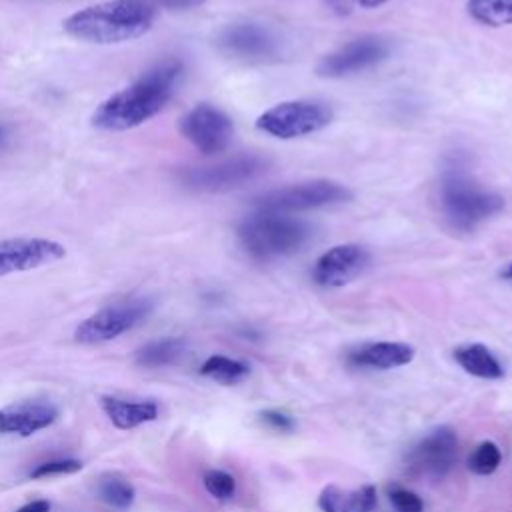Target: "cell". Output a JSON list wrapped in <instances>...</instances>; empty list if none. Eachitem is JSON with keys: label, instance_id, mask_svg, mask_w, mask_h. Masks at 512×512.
Wrapping results in <instances>:
<instances>
[{"label": "cell", "instance_id": "f1b7e54d", "mask_svg": "<svg viewBox=\"0 0 512 512\" xmlns=\"http://www.w3.org/2000/svg\"><path fill=\"white\" fill-rule=\"evenodd\" d=\"M154 8H166V10H190L202 6L206 0H146Z\"/></svg>", "mask_w": 512, "mask_h": 512}, {"label": "cell", "instance_id": "2e32d148", "mask_svg": "<svg viewBox=\"0 0 512 512\" xmlns=\"http://www.w3.org/2000/svg\"><path fill=\"white\" fill-rule=\"evenodd\" d=\"M416 350L406 342H368L348 354V362L358 368L390 370L406 366L414 360Z\"/></svg>", "mask_w": 512, "mask_h": 512}, {"label": "cell", "instance_id": "5b68a950", "mask_svg": "<svg viewBox=\"0 0 512 512\" xmlns=\"http://www.w3.org/2000/svg\"><path fill=\"white\" fill-rule=\"evenodd\" d=\"M352 200V192L328 178H314L306 182H296L280 188H272L254 198L256 210H270L282 214H294L316 208H330L338 204H346Z\"/></svg>", "mask_w": 512, "mask_h": 512}, {"label": "cell", "instance_id": "d4e9b609", "mask_svg": "<svg viewBox=\"0 0 512 512\" xmlns=\"http://www.w3.org/2000/svg\"><path fill=\"white\" fill-rule=\"evenodd\" d=\"M204 488L218 500H230L236 492V480L224 470H208L202 478Z\"/></svg>", "mask_w": 512, "mask_h": 512}, {"label": "cell", "instance_id": "5bb4252c", "mask_svg": "<svg viewBox=\"0 0 512 512\" xmlns=\"http://www.w3.org/2000/svg\"><path fill=\"white\" fill-rule=\"evenodd\" d=\"M64 256V244L50 238H8L0 242V276L42 268Z\"/></svg>", "mask_w": 512, "mask_h": 512}, {"label": "cell", "instance_id": "7a4b0ae2", "mask_svg": "<svg viewBox=\"0 0 512 512\" xmlns=\"http://www.w3.org/2000/svg\"><path fill=\"white\" fill-rule=\"evenodd\" d=\"M440 208L446 222L458 232H472L504 208V198L484 188L468 170V158L454 150L444 158L440 174Z\"/></svg>", "mask_w": 512, "mask_h": 512}, {"label": "cell", "instance_id": "277c9868", "mask_svg": "<svg viewBox=\"0 0 512 512\" xmlns=\"http://www.w3.org/2000/svg\"><path fill=\"white\" fill-rule=\"evenodd\" d=\"M236 234L250 258L268 262L300 252L310 242L312 228L292 214L254 208L240 220Z\"/></svg>", "mask_w": 512, "mask_h": 512}, {"label": "cell", "instance_id": "7c38bea8", "mask_svg": "<svg viewBox=\"0 0 512 512\" xmlns=\"http://www.w3.org/2000/svg\"><path fill=\"white\" fill-rule=\"evenodd\" d=\"M180 132L198 152L214 156L230 146L234 124L224 110L212 104H198L182 116Z\"/></svg>", "mask_w": 512, "mask_h": 512}, {"label": "cell", "instance_id": "ba28073f", "mask_svg": "<svg viewBox=\"0 0 512 512\" xmlns=\"http://www.w3.org/2000/svg\"><path fill=\"white\" fill-rule=\"evenodd\" d=\"M266 168L268 160L258 154H236L216 164L186 168L180 172V182L194 192H228L256 180Z\"/></svg>", "mask_w": 512, "mask_h": 512}, {"label": "cell", "instance_id": "9c48e42d", "mask_svg": "<svg viewBox=\"0 0 512 512\" xmlns=\"http://www.w3.org/2000/svg\"><path fill=\"white\" fill-rule=\"evenodd\" d=\"M390 52L392 44L388 38L378 34H366L322 56L316 64V74L330 80L348 78L382 64L390 58Z\"/></svg>", "mask_w": 512, "mask_h": 512}, {"label": "cell", "instance_id": "836d02e7", "mask_svg": "<svg viewBox=\"0 0 512 512\" xmlns=\"http://www.w3.org/2000/svg\"><path fill=\"white\" fill-rule=\"evenodd\" d=\"M4 136H6V132H4V128H2V126H0V144H2V142H4Z\"/></svg>", "mask_w": 512, "mask_h": 512}, {"label": "cell", "instance_id": "3957f363", "mask_svg": "<svg viewBox=\"0 0 512 512\" xmlns=\"http://www.w3.org/2000/svg\"><path fill=\"white\" fill-rule=\"evenodd\" d=\"M154 18L156 8L146 0H106L70 14L62 28L88 44H122L144 36Z\"/></svg>", "mask_w": 512, "mask_h": 512}, {"label": "cell", "instance_id": "603a6c76", "mask_svg": "<svg viewBox=\"0 0 512 512\" xmlns=\"http://www.w3.org/2000/svg\"><path fill=\"white\" fill-rule=\"evenodd\" d=\"M100 500L118 510H128L134 504L136 492L132 484L120 476H104L96 488Z\"/></svg>", "mask_w": 512, "mask_h": 512}, {"label": "cell", "instance_id": "52a82bcc", "mask_svg": "<svg viewBox=\"0 0 512 512\" xmlns=\"http://www.w3.org/2000/svg\"><path fill=\"white\" fill-rule=\"evenodd\" d=\"M216 48L240 62L266 64L276 62L284 52V40L280 34L260 22H234L226 24L216 34Z\"/></svg>", "mask_w": 512, "mask_h": 512}, {"label": "cell", "instance_id": "ffe728a7", "mask_svg": "<svg viewBox=\"0 0 512 512\" xmlns=\"http://www.w3.org/2000/svg\"><path fill=\"white\" fill-rule=\"evenodd\" d=\"M186 350V342L182 338H160L144 344L136 352V364L144 368H160L174 364Z\"/></svg>", "mask_w": 512, "mask_h": 512}, {"label": "cell", "instance_id": "7402d4cb", "mask_svg": "<svg viewBox=\"0 0 512 512\" xmlns=\"http://www.w3.org/2000/svg\"><path fill=\"white\" fill-rule=\"evenodd\" d=\"M200 374L212 378L218 384L230 386V384L242 382L250 374V368L246 362H240L222 354H214L204 360V364L200 366Z\"/></svg>", "mask_w": 512, "mask_h": 512}, {"label": "cell", "instance_id": "484cf974", "mask_svg": "<svg viewBox=\"0 0 512 512\" xmlns=\"http://www.w3.org/2000/svg\"><path fill=\"white\" fill-rule=\"evenodd\" d=\"M82 462L76 458H58V460H48L38 464L34 470H30V478L40 480V478H48V476H60V474H74L78 470H82Z\"/></svg>", "mask_w": 512, "mask_h": 512}, {"label": "cell", "instance_id": "30bf717a", "mask_svg": "<svg viewBox=\"0 0 512 512\" xmlns=\"http://www.w3.org/2000/svg\"><path fill=\"white\" fill-rule=\"evenodd\" d=\"M152 308L154 304L150 298H130L114 302L82 320L74 330V338L80 344H100L114 340L120 334L132 330L144 318H148Z\"/></svg>", "mask_w": 512, "mask_h": 512}, {"label": "cell", "instance_id": "9a60e30c", "mask_svg": "<svg viewBox=\"0 0 512 512\" xmlns=\"http://www.w3.org/2000/svg\"><path fill=\"white\" fill-rule=\"evenodd\" d=\"M58 418V408L50 402H18L0 408V434L32 436L38 430L52 426Z\"/></svg>", "mask_w": 512, "mask_h": 512}, {"label": "cell", "instance_id": "83f0119b", "mask_svg": "<svg viewBox=\"0 0 512 512\" xmlns=\"http://www.w3.org/2000/svg\"><path fill=\"white\" fill-rule=\"evenodd\" d=\"M260 422L276 432H290L294 430V420L286 412L280 410H264L260 412Z\"/></svg>", "mask_w": 512, "mask_h": 512}, {"label": "cell", "instance_id": "cb8c5ba5", "mask_svg": "<svg viewBox=\"0 0 512 512\" xmlns=\"http://www.w3.org/2000/svg\"><path fill=\"white\" fill-rule=\"evenodd\" d=\"M500 460H502V452L498 444H494L492 440H484L468 456V470L478 476H488L496 472V468L500 466Z\"/></svg>", "mask_w": 512, "mask_h": 512}, {"label": "cell", "instance_id": "f546056e", "mask_svg": "<svg viewBox=\"0 0 512 512\" xmlns=\"http://www.w3.org/2000/svg\"><path fill=\"white\" fill-rule=\"evenodd\" d=\"M14 512H50V502H48V500H44V498H40V500H32V502H28V504L20 506V508H18V510H14Z\"/></svg>", "mask_w": 512, "mask_h": 512}, {"label": "cell", "instance_id": "44dd1931", "mask_svg": "<svg viewBox=\"0 0 512 512\" xmlns=\"http://www.w3.org/2000/svg\"><path fill=\"white\" fill-rule=\"evenodd\" d=\"M468 16L488 28H502L512 24V0H468Z\"/></svg>", "mask_w": 512, "mask_h": 512}, {"label": "cell", "instance_id": "6da1fadb", "mask_svg": "<svg viewBox=\"0 0 512 512\" xmlns=\"http://www.w3.org/2000/svg\"><path fill=\"white\" fill-rule=\"evenodd\" d=\"M182 76V62L168 58L146 70L124 90L106 98L92 114V126L104 132H124L142 126L172 98Z\"/></svg>", "mask_w": 512, "mask_h": 512}, {"label": "cell", "instance_id": "d6a6232c", "mask_svg": "<svg viewBox=\"0 0 512 512\" xmlns=\"http://www.w3.org/2000/svg\"><path fill=\"white\" fill-rule=\"evenodd\" d=\"M500 278L512 286V262L506 264V266L500 270Z\"/></svg>", "mask_w": 512, "mask_h": 512}, {"label": "cell", "instance_id": "e0dca14e", "mask_svg": "<svg viewBox=\"0 0 512 512\" xmlns=\"http://www.w3.org/2000/svg\"><path fill=\"white\" fill-rule=\"evenodd\" d=\"M318 506L322 512H374L376 488L366 484L356 490H342L336 484H328L318 496Z\"/></svg>", "mask_w": 512, "mask_h": 512}, {"label": "cell", "instance_id": "1f68e13d", "mask_svg": "<svg viewBox=\"0 0 512 512\" xmlns=\"http://www.w3.org/2000/svg\"><path fill=\"white\" fill-rule=\"evenodd\" d=\"M328 4H330L336 12H340V14L348 12V10H350L348 6H352V4H350V0H328Z\"/></svg>", "mask_w": 512, "mask_h": 512}, {"label": "cell", "instance_id": "4316f807", "mask_svg": "<svg viewBox=\"0 0 512 512\" xmlns=\"http://www.w3.org/2000/svg\"><path fill=\"white\" fill-rule=\"evenodd\" d=\"M388 500H390L394 512H422L424 510L422 498L416 492L402 488V486H390Z\"/></svg>", "mask_w": 512, "mask_h": 512}, {"label": "cell", "instance_id": "4fadbf2b", "mask_svg": "<svg viewBox=\"0 0 512 512\" xmlns=\"http://www.w3.org/2000/svg\"><path fill=\"white\" fill-rule=\"evenodd\" d=\"M370 266V252L354 242L336 244L322 252L312 268V280L322 288H342Z\"/></svg>", "mask_w": 512, "mask_h": 512}, {"label": "cell", "instance_id": "d6986e66", "mask_svg": "<svg viewBox=\"0 0 512 512\" xmlns=\"http://www.w3.org/2000/svg\"><path fill=\"white\" fill-rule=\"evenodd\" d=\"M454 360L460 364V368L476 378L484 380H498L504 376V368L498 362V358L484 346V344H462L456 346L452 352Z\"/></svg>", "mask_w": 512, "mask_h": 512}, {"label": "cell", "instance_id": "8fae6325", "mask_svg": "<svg viewBox=\"0 0 512 512\" xmlns=\"http://www.w3.org/2000/svg\"><path fill=\"white\" fill-rule=\"evenodd\" d=\"M458 458V438L448 426L430 430L406 456V472L412 478H444Z\"/></svg>", "mask_w": 512, "mask_h": 512}, {"label": "cell", "instance_id": "4dcf8cb0", "mask_svg": "<svg viewBox=\"0 0 512 512\" xmlns=\"http://www.w3.org/2000/svg\"><path fill=\"white\" fill-rule=\"evenodd\" d=\"M390 0H350L352 6H360L364 10H374V8H380L382 4H386Z\"/></svg>", "mask_w": 512, "mask_h": 512}, {"label": "cell", "instance_id": "8992f818", "mask_svg": "<svg viewBox=\"0 0 512 512\" xmlns=\"http://www.w3.org/2000/svg\"><path fill=\"white\" fill-rule=\"evenodd\" d=\"M332 116V108L324 102L286 100L262 112L256 128L276 140H294L324 130L332 122Z\"/></svg>", "mask_w": 512, "mask_h": 512}, {"label": "cell", "instance_id": "ac0fdd59", "mask_svg": "<svg viewBox=\"0 0 512 512\" xmlns=\"http://www.w3.org/2000/svg\"><path fill=\"white\" fill-rule=\"evenodd\" d=\"M100 406L110 418V422L120 430H132L140 424H146L158 418V406L152 400L128 402L116 396H102Z\"/></svg>", "mask_w": 512, "mask_h": 512}]
</instances>
